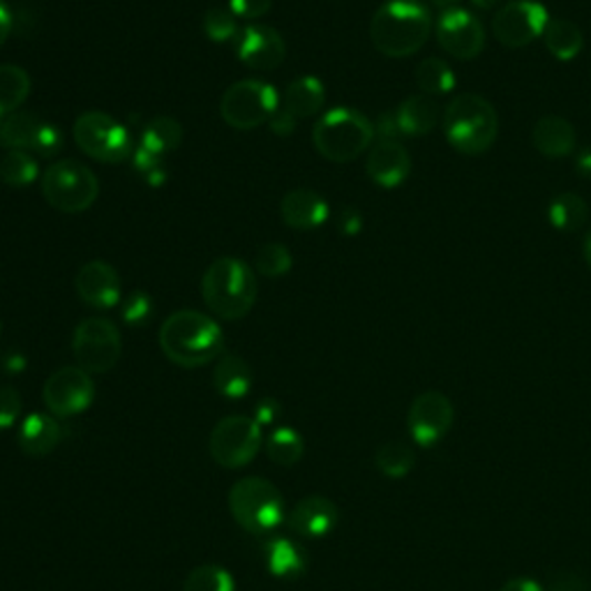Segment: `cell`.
Instances as JSON below:
<instances>
[{"mask_svg": "<svg viewBox=\"0 0 591 591\" xmlns=\"http://www.w3.org/2000/svg\"><path fill=\"white\" fill-rule=\"evenodd\" d=\"M77 296L95 309H111L121 303V275L106 262L83 264L74 279Z\"/></svg>", "mask_w": 591, "mask_h": 591, "instance_id": "cell-16", "label": "cell"}, {"mask_svg": "<svg viewBox=\"0 0 591 591\" xmlns=\"http://www.w3.org/2000/svg\"><path fill=\"white\" fill-rule=\"evenodd\" d=\"M499 591H548V589L533 578H513V580L506 582Z\"/></svg>", "mask_w": 591, "mask_h": 591, "instance_id": "cell-49", "label": "cell"}, {"mask_svg": "<svg viewBox=\"0 0 591 591\" xmlns=\"http://www.w3.org/2000/svg\"><path fill=\"white\" fill-rule=\"evenodd\" d=\"M40 176V166L28 151H8L0 157V183L10 187H26L35 183Z\"/></svg>", "mask_w": 591, "mask_h": 591, "instance_id": "cell-35", "label": "cell"}, {"mask_svg": "<svg viewBox=\"0 0 591 591\" xmlns=\"http://www.w3.org/2000/svg\"><path fill=\"white\" fill-rule=\"evenodd\" d=\"M134 166H136V172H142L146 176L151 185H162L166 179V169H164L162 157L142 146H139V151L134 153Z\"/></svg>", "mask_w": 591, "mask_h": 591, "instance_id": "cell-41", "label": "cell"}, {"mask_svg": "<svg viewBox=\"0 0 591 591\" xmlns=\"http://www.w3.org/2000/svg\"><path fill=\"white\" fill-rule=\"evenodd\" d=\"M414 79H416V86L420 89V93L424 95H430V98H437V95H448L450 91L456 89L458 83V77L454 72V68H450L446 61L441 59H426L420 61L416 72H414Z\"/></svg>", "mask_w": 591, "mask_h": 591, "instance_id": "cell-30", "label": "cell"}, {"mask_svg": "<svg viewBox=\"0 0 591 591\" xmlns=\"http://www.w3.org/2000/svg\"><path fill=\"white\" fill-rule=\"evenodd\" d=\"M432 31V14L420 0H386L370 21L373 47L386 59H409Z\"/></svg>", "mask_w": 591, "mask_h": 591, "instance_id": "cell-1", "label": "cell"}, {"mask_svg": "<svg viewBox=\"0 0 591 591\" xmlns=\"http://www.w3.org/2000/svg\"><path fill=\"white\" fill-rule=\"evenodd\" d=\"M257 275L236 257L215 259L202 277V298L220 319L236 322L249 315L257 300Z\"/></svg>", "mask_w": 591, "mask_h": 591, "instance_id": "cell-4", "label": "cell"}, {"mask_svg": "<svg viewBox=\"0 0 591 591\" xmlns=\"http://www.w3.org/2000/svg\"><path fill=\"white\" fill-rule=\"evenodd\" d=\"M264 444V430L249 416H227L211 432L208 450L213 462L224 469H243L257 458Z\"/></svg>", "mask_w": 591, "mask_h": 591, "instance_id": "cell-10", "label": "cell"}, {"mask_svg": "<svg viewBox=\"0 0 591 591\" xmlns=\"http://www.w3.org/2000/svg\"><path fill=\"white\" fill-rule=\"evenodd\" d=\"M279 416H283V407H279L277 400L266 398V400H262V403L257 405L255 416H252V418H255L257 424L262 426V430H264V428H273V426H277Z\"/></svg>", "mask_w": 591, "mask_h": 591, "instance_id": "cell-44", "label": "cell"}, {"mask_svg": "<svg viewBox=\"0 0 591 591\" xmlns=\"http://www.w3.org/2000/svg\"><path fill=\"white\" fill-rule=\"evenodd\" d=\"M305 454V439L300 437L298 430L283 426V428H275L268 437H266V456L275 462V465H283V467H292L296 465Z\"/></svg>", "mask_w": 591, "mask_h": 591, "instance_id": "cell-34", "label": "cell"}, {"mask_svg": "<svg viewBox=\"0 0 591 591\" xmlns=\"http://www.w3.org/2000/svg\"><path fill=\"white\" fill-rule=\"evenodd\" d=\"M337 227H340L345 236H356L363 230V215L356 208H347L340 220H337Z\"/></svg>", "mask_w": 591, "mask_h": 591, "instance_id": "cell-46", "label": "cell"}, {"mask_svg": "<svg viewBox=\"0 0 591 591\" xmlns=\"http://www.w3.org/2000/svg\"><path fill=\"white\" fill-rule=\"evenodd\" d=\"M183 591H236V580L227 569L204 564L190 571Z\"/></svg>", "mask_w": 591, "mask_h": 591, "instance_id": "cell-36", "label": "cell"}, {"mask_svg": "<svg viewBox=\"0 0 591 591\" xmlns=\"http://www.w3.org/2000/svg\"><path fill=\"white\" fill-rule=\"evenodd\" d=\"M575 128L564 116H543L533 125L531 142L543 157L564 160L575 151Z\"/></svg>", "mask_w": 591, "mask_h": 591, "instance_id": "cell-23", "label": "cell"}, {"mask_svg": "<svg viewBox=\"0 0 591 591\" xmlns=\"http://www.w3.org/2000/svg\"><path fill=\"white\" fill-rule=\"evenodd\" d=\"M589 220V206L580 194L573 192H561L548 206V222L557 232H580Z\"/></svg>", "mask_w": 591, "mask_h": 591, "instance_id": "cell-28", "label": "cell"}, {"mask_svg": "<svg viewBox=\"0 0 591 591\" xmlns=\"http://www.w3.org/2000/svg\"><path fill=\"white\" fill-rule=\"evenodd\" d=\"M164 356L181 368H204L224 351V333L217 322L196 309H179L160 328Z\"/></svg>", "mask_w": 591, "mask_h": 591, "instance_id": "cell-2", "label": "cell"}, {"mask_svg": "<svg viewBox=\"0 0 591 591\" xmlns=\"http://www.w3.org/2000/svg\"><path fill=\"white\" fill-rule=\"evenodd\" d=\"M31 95V77L19 65H0V119H6Z\"/></svg>", "mask_w": 591, "mask_h": 591, "instance_id": "cell-31", "label": "cell"}, {"mask_svg": "<svg viewBox=\"0 0 591 591\" xmlns=\"http://www.w3.org/2000/svg\"><path fill=\"white\" fill-rule=\"evenodd\" d=\"M435 35L439 47L456 61H473L486 49V28L481 19L460 6L439 12Z\"/></svg>", "mask_w": 591, "mask_h": 591, "instance_id": "cell-13", "label": "cell"}, {"mask_svg": "<svg viewBox=\"0 0 591 591\" xmlns=\"http://www.w3.org/2000/svg\"><path fill=\"white\" fill-rule=\"evenodd\" d=\"M3 368H6V373L17 375V373H21V370L26 368V358H23L21 354L12 351V354H8V356L3 358Z\"/></svg>", "mask_w": 591, "mask_h": 591, "instance_id": "cell-52", "label": "cell"}, {"mask_svg": "<svg viewBox=\"0 0 591 591\" xmlns=\"http://www.w3.org/2000/svg\"><path fill=\"white\" fill-rule=\"evenodd\" d=\"M271 6H273V0H230V10L238 19H247V21L264 17L271 10Z\"/></svg>", "mask_w": 591, "mask_h": 591, "instance_id": "cell-43", "label": "cell"}, {"mask_svg": "<svg viewBox=\"0 0 591 591\" xmlns=\"http://www.w3.org/2000/svg\"><path fill=\"white\" fill-rule=\"evenodd\" d=\"M238 17L230 8H211L204 14V33L208 40L224 44L238 35Z\"/></svg>", "mask_w": 591, "mask_h": 591, "instance_id": "cell-38", "label": "cell"}, {"mask_svg": "<svg viewBox=\"0 0 591 591\" xmlns=\"http://www.w3.org/2000/svg\"><path fill=\"white\" fill-rule=\"evenodd\" d=\"M337 522H340V511L324 495L303 497L287 513V527L303 539H326Z\"/></svg>", "mask_w": 591, "mask_h": 591, "instance_id": "cell-18", "label": "cell"}, {"mask_svg": "<svg viewBox=\"0 0 591 591\" xmlns=\"http://www.w3.org/2000/svg\"><path fill=\"white\" fill-rule=\"evenodd\" d=\"M264 559L268 573L279 580H298L307 571L305 548L296 539L283 537V533H273L264 543Z\"/></svg>", "mask_w": 591, "mask_h": 591, "instance_id": "cell-22", "label": "cell"}, {"mask_svg": "<svg viewBox=\"0 0 591 591\" xmlns=\"http://www.w3.org/2000/svg\"><path fill=\"white\" fill-rule=\"evenodd\" d=\"M42 194L51 208L74 215L98 202L100 181L83 162L59 160L42 174Z\"/></svg>", "mask_w": 591, "mask_h": 591, "instance_id": "cell-7", "label": "cell"}, {"mask_svg": "<svg viewBox=\"0 0 591 591\" xmlns=\"http://www.w3.org/2000/svg\"><path fill=\"white\" fill-rule=\"evenodd\" d=\"M296 123H298V121H296L292 114H287L285 109H277L275 114H273V119L268 121L271 130H273L277 136H289V134H294Z\"/></svg>", "mask_w": 591, "mask_h": 591, "instance_id": "cell-45", "label": "cell"}, {"mask_svg": "<svg viewBox=\"0 0 591 591\" xmlns=\"http://www.w3.org/2000/svg\"><path fill=\"white\" fill-rule=\"evenodd\" d=\"M40 128L42 121L35 114L14 111V114L0 119V146L8 151H31Z\"/></svg>", "mask_w": 591, "mask_h": 591, "instance_id": "cell-29", "label": "cell"}, {"mask_svg": "<svg viewBox=\"0 0 591 591\" xmlns=\"http://www.w3.org/2000/svg\"><path fill=\"white\" fill-rule=\"evenodd\" d=\"M12 28H14V17L3 0H0V47L8 42Z\"/></svg>", "mask_w": 591, "mask_h": 591, "instance_id": "cell-50", "label": "cell"}, {"mask_svg": "<svg viewBox=\"0 0 591 591\" xmlns=\"http://www.w3.org/2000/svg\"><path fill=\"white\" fill-rule=\"evenodd\" d=\"M582 257H584L587 266L591 268V230L584 234V241H582Z\"/></svg>", "mask_w": 591, "mask_h": 591, "instance_id": "cell-53", "label": "cell"}, {"mask_svg": "<svg viewBox=\"0 0 591 591\" xmlns=\"http://www.w3.org/2000/svg\"><path fill=\"white\" fill-rule=\"evenodd\" d=\"M375 132L379 134V139H398V136H403L400 128H398V121H396V111H390V114H384L377 121Z\"/></svg>", "mask_w": 591, "mask_h": 591, "instance_id": "cell-47", "label": "cell"}, {"mask_svg": "<svg viewBox=\"0 0 591 591\" xmlns=\"http://www.w3.org/2000/svg\"><path fill=\"white\" fill-rule=\"evenodd\" d=\"M230 511L241 529L255 537L273 533L287 522L285 497L266 478L247 476L230 490Z\"/></svg>", "mask_w": 591, "mask_h": 591, "instance_id": "cell-6", "label": "cell"}, {"mask_svg": "<svg viewBox=\"0 0 591 591\" xmlns=\"http://www.w3.org/2000/svg\"><path fill=\"white\" fill-rule=\"evenodd\" d=\"M548 591H587V584L580 575L567 573V575H559Z\"/></svg>", "mask_w": 591, "mask_h": 591, "instance_id": "cell-48", "label": "cell"}, {"mask_svg": "<svg viewBox=\"0 0 591 591\" xmlns=\"http://www.w3.org/2000/svg\"><path fill=\"white\" fill-rule=\"evenodd\" d=\"M77 146L98 162H123L132 155L130 132L104 111H86L72 128Z\"/></svg>", "mask_w": 591, "mask_h": 591, "instance_id": "cell-11", "label": "cell"}, {"mask_svg": "<svg viewBox=\"0 0 591 591\" xmlns=\"http://www.w3.org/2000/svg\"><path fill=\"white\" fill-rule=\"evenodd\" d=\"M543 44L557 61H575L584 49V35L569 19H550L543 31Z\"/></svg>", "mask_w": 591, "mask_h": 591, "instance_id": "cell-27", "label": "cell"}, {"mask_svg": "<svg viewBox=\"0 0 591 591\" xmlns=\"http://www.w3.org/2000/svg\"><path fill=\"white\" fill-rule=\"evenodd\" d=\"M287 44L271 26H247L238 38V59L255 70H275L283 65Z\"/></svg>", "mask_w": 591, "mask_h": 591, "instance_id": "cell-19", "label": "cell"}, {"mask_svg": "<svg viewBox=\"0 0 591 591\" xmlns=\"http://www.w3.org/2000/svg\"><path fill=\"white\" fill-rule=\"evenodd\" d=\"M456 424V407L441 390H426L407 411V430L420 448L437 446Z\"/></svg>", "mask_w": 591, "mask_h": 591, "instance_id": "cell-15", "label": "cell"}, {"mask_svg": "<svg viewBox=\"0 0 591 591\" xmlns=\"http://www.w3.org/2000/svg\"><path fill=\"white\" fill-rule=\"evenodd\" d=\"M403 136H426L441 123V106L430 95H411L396 109Z\"/></svg>", "mask_w": 591, "mask_h": 591, "instance_id": "cell-25", "label": "cell"}, {"mask_svg": "<svg viewBox=\"0 0 591 591\" xmlns=\"http://www.w3.org/2000/svg\"><path fill=\"white\" fill-rule=\"evenodd\" d=\"M324 102H326L324 83L313 74H305V77L294 79L285 89L283 98H279V109H285L287 114L300 121V119L317 116Z\"/></svg>", "mask_w": 591, "mask_h": 591, "instance_id": "cell-24", "label": "cell"}, {"mask_svg": "<svg viewBox=\"0 0 591 591\" xmlns=\"http://www.w3.org/2000/svg\"><path fill=\"white\" fill-rule=\"evenodd\" d=\"M63 149V134L61 130L51 125V123H42L38 136H35V144H33V153L42 155V157H53L59 155Z\"/></svg>", "mask_w": 591, "mask_h": 591, "instance_id": "cell-42", "label": "cell"}, {"mask_svg": "<svg viewBox=\"0 0 591 591\" xmlns=\"http://www.w3.org/2000/svg\"><path fill=\"white\" fill-rule=\"evenodd\" d=\"M428 3L437 6L439 10H446V8H454V6H458V0H428Z\"/></svg>", "mask_w": 591, "mask_h": 591, "instance_id": "cell-55", "label": "cell"}, {"mask_svg": "<svg viewBox=\"0 0 591 591\" xmlns=\"http://www.w3.org/2000/svg\"><path fill=\"white\" fill-rule=\"evenodd\" d=\"M77 365L89 375H104L116 368L123 354V337L114 322L102 317L83 319L72 335Z\"/></svg>", "mask_w": 591, "mask_h": 591, "instance_id": "cell-8", "label": "cell"}, {"mask_svg": "<svg viewBox=\"0 0 591 591\" xmlns=\"http://www.w3.org/2000/svg\"><path fill=\"white\" fill-rule=\"evenodd\" d=\"M181 142H183V125L176 119L157 116L144 125L142 144L139 146L164 157L166 153H172L174 149H179Z\"/></svg>", "mask_w": 591, "mask_h": 591, "instance_id": "cell-32", "label": "cell"}, {"mask_svg": "<svg viewBox=\"0 0 591 591\" xmlns=\"http://www.w3.org/2000/svg\"><path fill=\"white\" fill-rule=\"evenodd\" d=\"M279 213H283V222L289 230L296 232H313L319 230L328 220V204L324 196L315 190H292L283 204H279Z\"/></svg>", "mask_w": 591, "mask_h": 591, "instance_id": "cell-20", "label": "cell"}, {"mask_svg": "<svg viewBox=\"0 0 591 591\" xmlns=\"http://www.w3.org/2000/svg\"><path fill=\"white\" fill-rule=\"evenodd\" d=\"M292 252L283 243L262 245L255 255V268L266 277H283L292 271Z\"/></svg>", "mask_w": 591, "mask_h": 591, "instance_id": "cell-37", "label": "cell"}, {"mask_svg": "<svg viewBox=\"0 0 591 591\" xmlns=\"http://www.w3.org/2000/svg\"><path fill=\"white\" fill-rule=\"evenodd\" d=\"M375 467L393 481L409 476L416 467V454L409 444L403 441H386L377 448L375 454Z\"/></svg>", "mask_w": 591, "mask_h": 591, "instance_id": "cell-33", "label": "cell"}, {"mask_svg": "<svg viewBox=\"0 0 591 591\" xmlns=\"http://www.w3.org/2000/svg\"><path fill=\"white\" fill-rule=\"evenodd\" d=\"M575 172L580 179H591V149H584L575 157Z\"/></svg>", "mask_w": 591, "mask_h": 591, "instance_id": "cell-51", "label": "cell"}, {"mask_svg": "<svg viewBox=\"0 0 591 591\" xmlns=\"http://www.w3.org/2000/svg\"><path fill=\"white\" fill-rule=\"evenodd\" d=\"M153 315V300L144 292H134L121 303V317L130 326H144Z\"/></svg>", "mask_w": 591, "mask_h": 591, "instance_id": "cell-39", "label": "cell"}, {"mask_svg": "<svg viewBox=\"0 0 591 591\" xmlns=\"http://www.w3.org/2000/svg\"><path fill=\"white\" fill-rule=\"evenodd\" d=\"M213 386L222 398L243 400L252 388L249 365L236 354L220 356L213 370Z\"/></svg>", "mask_w": 591, "mask_h": 591, "instance_id": "cell-26", "label": "cell"}, {"mask_svg": "<svg viewBox=\"0 0 591 591\" xmlns=\"http://www.w3.org/2000/svg\"><path fill=\"white\" fill-rule=\"evenodd\" d=\"M550 14L537 0H511L492 19V35L506 49H524L543 38Z\"/></svg>", "mask_w": 591, "mask_h": 591, "instance_id": "cell-12", "label": "cell"}, {"mask_svg": "<svg viewBox=\"0 0 591 591\" xmlns=\"http://www.w3.org/2000/svg\"><path fill=\"white\" fill-rule=\"evenodd\" d=\"M365 172L375 185L384 190L400 187L411 174L409 151L398 139H379L377 144H373L368 160H365Z\"/></svg>", "mask_w": 591, "mask_h": 591, "instance_id": "cell-17", "label": "cell"}, {"mask_svg": "<svg viewBox=\"0 0 591 591\" xmlns=\"http://www.w3.org/2000/svg\"><path fill=\"white\" fill-rule=\"evenodd\" d=\"M375 123L349 106H335L317 121L313 142L322 157L330 162H354L375 144Z\"/></svg>", "mask_w": 591, "mask_h": 591, "instance_id": "cell-5", "label": "cell"}, {"mask_svg": "<svg viewBox=\"0 0 591 591\" xmlns=\"http://www.w3.org/2000/svg\"><path fill=\"white\" fill-rule=\"evenodd\" d=\"M0 333H3V322H0Z\"/></svg>", "mask_w": 591, "mask_h": 591, "instance_id": "cell-56", "label": "cell"}, {"mask_svg": "<svg viewBox=\"0 0 591 591\" xmlns=\"http://www.w3.org/2000/svg\"><path fill=\"white\" fill-rule=\"evenodd\" d=\"M469 3L476 8V10H495L499 6V0H469Z\"/></svg>", "mask_w": 591, "mask_h": 591, "instance_id": "cell-54", "label": "cell"}, {"mask_svg": "<svg viewBox=\"0 0 591 591\" xmlns=\"http://www.w3.org/2000/svg\"><path fill=\"white\" fill-rule=\"evenodd\" d=\"M61 439H63V428L59 424V418L40 411L26 416L17 435L21 454L28 458H44L53 454V450L59 448Z\"/></svg>", "mask_w": 591, "mask_h": 591, "instance_id": "cell-21", "label": "cell"}, {"mask_svg": "<svg viewBox=\"0 0 591 591\" xmlns=\"http://www.w3.org/2000/svg\"><path fill=\"white\" fill-rule=\"evenodd\" d=\"M42 400L51 416L72 418L89 411L95 400V381L93 377L81 370L79 365L55 370L42 388Z\"/></svg>", "mask_w": 591, "mask_h": 591, "instance_id": "cell-14", "label": "cell"}, {"mask_svg": "<svg viewBox=\"0 0 591 591\" xmlns=\"http://www.w3.org/2000/svg\"><path fill=\"white\" fill-rule=\"evenodd\" d=\"M441 128L450 149L476 157L488 153L499 136V116L495 106L476 93H462L444 109Z\"/></svg>", "mask_w": 591, "mask_h": 591, "instance_id": "cell-3", "label": "cell"}, {"mask_svg": "<svg viewBox=\"0 0 591 591\" xmlns=\"http://www.w3.org/2000/svg\"><path fill=\"white\" fill-rule=\"evenodd\" d=\"M277 109V91L259 79H243L234 83L220 100V114L224 123L236 130H255L268 123Z\"/></svg>", "mask_w": 591, "mask_h": 591, "instance_id": "cell-9", "label": "cell"}, {"mask_svg": "<svg viewBox=\"0 0 591 591\" xmlns=\"http://www.w3.org/2000/svg\"><path fill=\"white\" fill-rule=\"evenodd\" d=\"M21 409L23 400L19 390L12 386H0V430H10L12 426H17Z\"/></svg>", "mask_w": 591, "mask_h": 591, "instance_id": "cell-40", "label": "cell"}]
</instances>
